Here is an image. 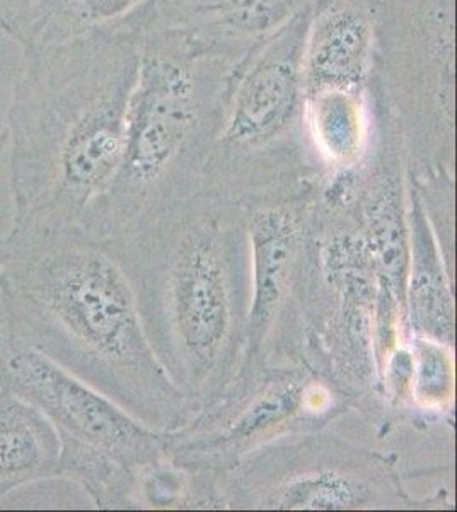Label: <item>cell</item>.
<instances>
[{"label": "cell", "mask_w": 457, "mask_h": 512, "mask_svg": "<svg viewBox=\"0 0 457 512\" xmlns=\"http://www.w3.org/2000/svg\"><path fill=\"white\" fill-rule=\"evenodd\" d=\"M140 35L94 33L23 52L7 111L14 202L7 236L76 226L122 163Z\"/></svg>", "instance_id": "1"}, {"label": "cell", "mask_w": 457, "mask_h": 512, "mask_svg": "<svg viewBox=\"0 0 457 512\" xmlns=\"http://www.w3.org/2000/svg\"><path fill=\"white\" fill-rule=\"evenodd\" d=\"M0 304L9 332L96 390H134L151 369L125 275L76 226L0 236Z\"/></svg>", "instance_id": "2"}, {"label": "cell", "mask_w": 457, "mask_h": 512, "mask_svg": "<svg viewBox=\"0 0 457 512\" xmlns=\"http://www.w3.org/2000/svg\"><path fill=\"white\" fill-rule=\"evenodd\" d=\"M236 65L195 47L183 31L156 23L140 36L137 82L122 163L82 219L118 214L217 142Z\"/></svg>", "instance_id": "3"}, {"label": "cell", "mask_w": 457, "mask_h": 512, "mask_svg": "<svg viewBox=\"0 0 457 512\" xmlns=\"http://www.w3.org/2000/svg\"><path fill=\"white\" fill-rule=\"evenodd\" d=\"M371 88L400 134L451 147L456 123V0H372Z\"/></svg>", "instance_id": "4"}, {"label": "cell", "mask_w": 457, "mask_h": 512, "mask_svg": "<svg viewBox=\"0 0 457 512\" xmlns=\"http://www.w3.org/2000/svg\"><path fill=\"white\" fill-rule=\"evenodd\" d=\"M0 390L23 398L53 425L62 477L74 478L99 502L116 473L144 453L151 434L108 396L76 378L0 321Z\"/></svg>", "instance_id": "5"}, {"label": "cell", "mask_w": 457, "mask_h": 512, "mask_svg": "<svg viewBox=\"0 0 457 512\" xmlns=\"http://www.w3.org/2000/svg\"><path fill=\"white\" fill-rule=\"evenodd\" d=\"M309 12H301L234 69L217 146L226 159L268 154L306 130L301 60Z\"/></svg>", "instance_id": "6"}, {"label": "cell", "mask_w": 457, "mask_h": 512, "mask_svg": "<svg viewBox=\"0 0 457 512\" xmlns=\"http://www.w3.org/2000/svg\"><path fill=\"white\" fill-rule=\"evenodd\" d=\"M372 55V0H314L302 48L304 115L369 110Z\"/></svg>", "instance_id": "7"}, {"label": "cell", "mask_w": 457, "mask_h": 512, "mask_svg": "<svg viewBox=\"0 0 457 512\" xmlns=\"http://www.w3.org/2000/svg\"><path fill=\"white\" fill-rule=\"evenodd\" d=\"M174 0H0V31L23 52L94 33L142 36Z\"/></svg>", "instance_id": "8"}, {"label": "cell", "mask_w": 457, "mask_h": 512, "mask_svg": "<svg viewBox=\"0 0 457 512\" xmlns=\"http://www.w3.org/2000/svg\"><path fill=\"white\" fill-rule=\"evenodd\" d=\"M313 4L314 0H174L156 23L178 28L203 52L238 65Z\"/></svg>", "instance_id": "9"}, {"label": "cell", "mask_w": 457, "mask_h": 512, "mask_svg": "<svg viewBox=\"0 0 457 512\" xmlns=\"http://www.w3.org/2000/svg\"><path fill=\"white\" fill-rule=\"evenodd\" d=\"M173 304L186 347L203 359L212 357L226 338L231 309L224 263L209 236L186 241L174 274Z\"/></svg>", "instance_id": "10"}, {"label": "cell", "mask_w": 457, "mask_h": 512, "mask_svg": "<svg viewBox=\"0 0 457 512\" xmlns=\"http://www.w3.org/2000/svg\"><path fill=\"white\" fill-rule=\"evenodd\" d=\"M62 477L53 425L23 398L0 390V501L29 483Z\"/></svg>", "instance_id": "11"}, {"label": "cell", "mask_w": 457, "mask_h": 512, "mask_svg": "<svg viewBox=\"0 0 457 512\" xmlns=\"http://www.w3.org/2000/svg\"><path fill=\"white\" fill-rule=\"evenodd\" d=\"M249 236L255 272L251 325L261 333L272 323L289 282L296 253V224L287 210H261L251 221Z\"/></svg>", "instance_id": "12"}, {"label": "cell", "mask_w": 457, "mask_h": 512, "mask_svg": "<svg viewBox=\"0 0 457 512\" xmlns=\"http://www.w3.org/2000/svg\"><path fill=\"white\" fill-rule=\"evenodd\" d=\"M410 260V304L417 325L437 340H449L454 328L452 297L439 253L418 197L413 200Z\"/></svg>", "instance_id": "13"}, {"label": "cell", "mask_w": 457, "mask_h": 512, "mask_svg": "<svg viewBox=\"0 0 457 512\" xmlns=\"http://www.w3.org/2000/svg\"><path fill=\"white\" fill-rule=\"evenodd\" d=\"M377 171L372 185V200L369 207L371 219L372 250L376 255L386 282L394 291L405 296L406 277L410 268V245L405 224V200L403 181L396 169L386 166Z\"/></svg>", "instance_id": "14"}, {"label": "cell", "mask_w": 457, "mask_h": 512, "mask_svg": "<svg viewBox=\"0 0 457 512\" xmlns=\"http://www.w3.org/2000/svg\"><path fill=\"white\" fill-rule=\"evenodd\" d=\"M301 400L302 391L299 384L287 381L272 386L244 412L243 417L227 434V441H243L260 434L261 431H267L268 427L280 424L282 420L296 412Z\"/></svg>", "instance_id": "15"}, {"label": "cell", "mask_w": 457, "mask_h": 512, "mask_svg": "<svg viewBox=\"0 0 457 512\" xmlns=\"http://www.w3.org/2000/svg\"><path fill=\"white\" fill-rule=\"evenodd\" d=\"M357 495L352 485L336 475H316L290 485L280 499L282 509H345Z\"/></svg>", "instance_id": "16"}, {"label": "cell", "mask_w": 457, "mask_h": 512, "mask_svg": "<svg viewBox=\"0 0 457 512\" xmlns=\"http://www.w3.org/2000/svg\"><path fill=\"white\" fill-rule=\"evenodd\" d=\"M417 398L425 407H442L451 400L452 362L446 350L420 340L417 350Z\"/></svg>", "instance_id": "17"}, {"label": "cell", "mask_w": 457, "mask_h": 512, "mask_svg": "<svg viewBox=\"0 0 457 512\" xmlns=\"http://www.w3.org/2000/svg\"><path fill=\"white\" fill-rule=\"evenodd\" d=\"M4 146H6V134H0V158H2V152H4Z\"/></svg>", "instance_id": "18"}]
</instances>
